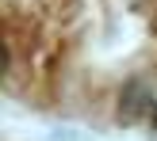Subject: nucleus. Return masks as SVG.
I'll return each instance as SVG.
<instances>
[{
  "mask_svg": "<svg viewBox=\"0 0 157 141\" xmlns=\"http://www.w3.org/2000/svg\"><path fill=\"white\" fill-rule=\"evenodd\" d=\"M153 130H157V107H153Z\"/></svg>",
  "mask_w": 157,
  "mask_h": 141,
  "instance_id": "1",
  "label": "nucleus"
}]
</instances>
